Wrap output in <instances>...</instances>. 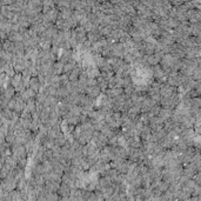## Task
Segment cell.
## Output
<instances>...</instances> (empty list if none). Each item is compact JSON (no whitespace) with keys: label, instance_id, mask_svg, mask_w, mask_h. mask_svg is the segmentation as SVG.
I'll return each mask as SVG.
<instances>
[{"label":"cell","instance_id":"6da1fadb","mask_svg":"<svg viewBox=\"0 0 201 201\" xmlns=\"http://www.w3.org/2000/svg\"><path fill=\"white\" fill-rule=\"evenodd\" d=\"M85 94H87L88 96H91V98H93V99H96V98H99L100 94H101V89L100 87L98 86V85H94V86H87L86 88V93Z\"/></svg>","mask_w":201,"mask_h":201},{"label":"cell","instance_id":"7a4b0ae2","mask_svg":"<svg viewBox=\"0 0 201 201\" xmlns=\"http://www.w3.org/2000/svg\"><path fill=\"white\" fill-rule=\"evenodd\" d=\"M172 114H173V109L161 107V109H160V112H159V114H158V116H159L162 121H165V120H167V119H171Z\"/></svg>","mask_w":201,"mask_h":201},{"label":"cell","instance_id":"3957f363","mask_svg":"<svg viewBox=\"0 0 201 201\" xmlns=\"http://www.w3.org/2000/svg\"><path fill=\"white\" fill-rule=\"evenodd\" d=\"M28 86H29V88H32L33 91H35V92L38 93V91H39V88L41 86V84H40L39 79L36 78V77H31L29 81H28Z\"/></svg>","mask_w":201,"mask_h":201},{"label":"cell","instance_id":"277c9868","mask_svg":"<svg viewBox=\"0 0 201 201\" xmlns=\"http://www.w3.org/2000/svg\"><path fill=\"white\" fill-rule=\"evenodd\" d=\"M62 67H64V64H62V62L54 61V64H53V73L60 75L62 73Z\"/></svg>","mask_w":201,"mask_h":201},{"label":"cell","instance_id":"5b68a950","mask_svg":"<svg viewBox=\"0 0 201 201\" xmlns=\"http://www.w3.org/2000/svg\"><path fill=\"white\" fill-rule=\"evenodd\" d=\"M155 51V45L154 44H149V43H145V48H144V54H153Z\"/></svg>","mask_w":201,"mask_h":201},{"label":"cell","instance_id":"8992f818","mask_svg":"<svg viewBox=\"0 0 201 201\" xmlns=\"http://www.w3.org/2000/svg\"><path fill=\"white\" fill-rule=\"evenodd\" d=\"M67 142V140H66V138H65V135H64V133H61V134H59L55 139H54V144L55 145H58V146H64L65 144Z\"/></svg>","mask_w":201,"mask_h":201},{"label":"cell","instance_id":"52a82bcc","mask_svg":"<svg viewBox=\"0 0 201 201\" xmlns=\"http://www.w3.org/2000/svg\"><path fill=\"white\" fill-rule=\"evenodd\" d=\"M160 191L161 193H164V192H166L167 189H168V187H169V184L167 182V181H165V180H161L159 184L155 186Z\"/></svg>","mask_w":201,"mask_h":201},{"label":"cell","instance_id":"ba28073f","mask_svg":"<svg viewBox=\"0 0 201 201\" xmlns=\"http://www.w3.org/2000/svg\"><path fill=\"white\" fill-rule=\"evenodd\" d=\"M192 79H193V80H195V81H200V79H201V70H200V65H199V66H196V67H195V68L193 70Z\"/></svg>","mask_w":201,"mask_h":201},{"label":"cell","instance_id":"9c48e42d","mask_svg":"<svg viewBox=\"0 0 201 201\" xmlns=\"http://www.w3.org/2000/svg\"><path fill=\"white\" fill-rule=\"evenodd\" d=\"M160 109H161V106H160V104H154V105L151 107V109H149L148 113H151L152 115H158L159 112H160Z\"/></svg>","mask_w":201,"mask_h":201},{"label":"cell","instance_id":"30bf717a","mask_svg":"<svg viewBox=\"0 0 201 201\" xmlns=\"http://www.w3.org/2000/svg\"><path fill=\"white\" fill-rule=\"evenodd\" d=\"M187 93H188L189 98L192 99V98H195V96H200L201 91H196V89H191V91H188Z\"/></svg>","mask_w":201,"mask_h":201},{"label":"cell","instance_id":"8fae6325","mask_svg":"<svg viewBox=\"0 0 201 201\" xmlns=\"http://www.w3.org/2000/svg\"><path fill=\"white\" fill-rule=\"evenodd\" d=\"M192 179L194 180V182H195V184L201 185V173L200 172H196V173L192 176Z\"/></svg>","mask_w":201,"mask_h":201}]
</instances>
